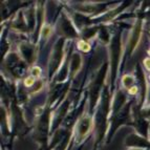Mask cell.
<instances>
[{
    "label": "cell",
    "instance_id": "9",
    "mask_svg": "<svg viewBox=\"0 0 150 150\" xmlns=\"http://www.w3.org/2000/svg\"><path fill=\"white\" fill-rule=\"evenodd\" d=\"M43 32H44V36H47V34H50V28H45Z\"/></svg>",
    "mask_w": 150,
    "mask_h": 150
},
{
    "label": "cell",
    "instance_id": "10",
    "mask_svg": "<svg viewBox=\"0 0 150 150\" xmlns=\"http://www.w3.org/2000/svg\"><path fill=\"white\" fill-rule=\"evenodd\" d=\"M148 103L150 104V95H149V99H148Z\"/></svg>",
    "mask_w": 150,
    "mask_h": 150
},
{
    "label": "cell",
    "instance_id": "8",
    "mask_svg": "<svg viewBox=\"0 0 150 150\" xmlns=\"http://www.w3.org/2000/svg\"><path fill=\"white\" fill-rule=\"evenodd\" d=\"M137 93H138V87L133 86V87L129 88V93H130V95H135Z\"/></svg>",
    "mask_w": 150,
    "mask_h": 150
},
{
    "label": "cell",
    "instance_id": "2",
    "mask_svg": "<svg viewBox=\"0 0 150 150\" xmlns=\"http://www.w3.org/2000/svg\"><path fill=\"white\" fill-rule=\"evenodd\" d=\"M141 26H142V24H140V22H139V24L135 26L134 32L132 33V39H131V48H132V50L135 47V45H137V43L139 42V39H140Z\"/></svg>",
    "mask_w": 150,
    "mask_h": 150
},
{
    "label": "cell",
    "instance_id": "5",
    "mask_svg": "<svg viewBox=\"0 0 150 150\" xmlns=\"http://www.w3.org/2000/svg\"><path fill=\"white\" fill-rule=\"evenodd\" d=\"M34 83H35V78H34V77H28V78H26V79H25L24 85L30 87V86L34 85Z\"/></svg>",
    "mask_w": 150,
    "mask_h": 150
},
{
    "label": "cell",
    "instance_id": "11",
    "mask_svg": "<svg viewBox=\"0 0 150 150\" xmlns=\"http://www.w3.org/2000/svg\"><path fill=\"white\" fill-rule=\"evenodd\" d=\"M135 150H150V149H135Z\"/></svg>",
    "mask_w": 150,
    "mask_h": 150
},
{
    "label": "cell",
    "instance_id": "6",
    "mask_svg": "<svg viewBox=\"0 0 150 150\" xmlns=\"http://www.w3.org/2000/svg\"><path fill=\"white\" fill-rule=\"evenodd\" d=\"M32 74H33V76H34V78H38L39 76H40V74H41L40 67H38V66L33 67L32 68Z\"/></svg>",
    "mask_w": 150,
    "mask_h": 150
},
{
    "label": "cell",
    "instance_id": "12",
    "mask_svg": "<svg viewBox=\"0 0 150 150\" xmlns=\"http://www.w3.org/2000/svg\"><path fill=\"white\" fill-rule=\"evenodd\" d=\"M148 53H149V55H150V50H149V52H148Z\"/></svg>",
    "mask_w": 150,
    "mask_h": 150
},
{
    "label": "cell",
    "instance_id": "3",
    "mask_svg": "<svg viewBox=\"0 0 150 150\" xmlns=\"http://www.w3.org/2000/svg\"><path fill=\"white\" fill-rule=\"evenodd\" d=\"M123 85L125 86L126 88H131L133 85V78L129 75H125L123 77Z\"/></svg>",
    "mask_w": 150,
    "mask_h": 150
},
{
    "label": "cell",
    "instance_id": "1",
    "mask_svg": "<svg viewBox=\"0 0 150 150\" xmlns=\"http://www.w3.org/2000/svg\"><path fill=\"white\" fill-rule=\"evenodd\" d=\"M93 123H91V118L89 117H84L82 118V120L80 121L79 127H78V135L79 138L83 139L84 137L87 135V133L89 132V130L91 129Z\"/></svg>",
    "mask_w": 150,
    "mask_h": 150
},
{
    "label": "cell",
    "instance_id": "4",
    "mask_svg": "<svg viewBox=\"0 0 150 150\" xmlns=\"http://www.w3.org/2000/svg\"><path fill=\"white\" fill-rule=\"evenodd\" d=\"M78 48H79L80 50H83V52H88L90 46L87 42L82 40V41H79V42H78Z\"/></svg>",
    "mask_w": 150,
    "mask_h": 150
},
{
    "label": "cell",
    "instance_id": "7",
    "mask_svg": "<svg viewBox=\"0 0 150 150\" xmlns=\"http://www.w3.org/2000/svg\"><path fill=\"white\" fill-rule=\"evenodd\" d=\"M144 65H145L148 70H150V58H147V59L144 60Z\"/></svg>",
    "mask_w": 150,
    "mask_h": 150
}]
</instances>
